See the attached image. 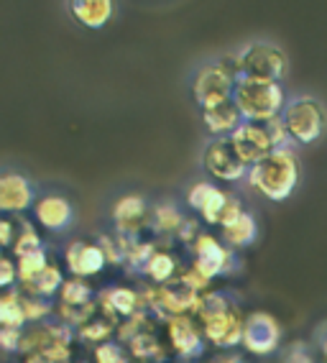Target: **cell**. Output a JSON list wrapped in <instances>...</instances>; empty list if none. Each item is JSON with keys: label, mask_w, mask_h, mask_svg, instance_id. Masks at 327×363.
I'll return each instance as SVG.
<instances>
[{"label": "cell", "mask_w": 327, "mask_h": 363, "mask_svg": "<svg viewBox=\"0 0 327 363\" xmlns=\"http://www.w3.org/2000/svg\"><path fill=\"white\" fill-rule=\"evenodd\" d=\"M282 363H314V358L304 340H294L282 350Z\"/></svg>", "instance_id": "obj_32"}, {"label": "cell", "mask_w": 327, "mask_h": 363, "mask_svg": "<svg viewBox=\"0 0 327 363\" xmlns=\"http://www.w3.org/2000/svg\"><path fill=\"white\" fill-rule=\"evenodd\" d=\"M21 228H18V235H16L13 246H11V251H13L16 259H21V256H28V253H36V251H44V243H41V235L39 230L31 225V223L26 220H18Z\"/></svg>", "instance_id": "obj_28"}, {"label": "cell", "mask_w": 327, "mask_h": 363, "mask_svg": "<svg viewBox=\"0 0 327 363\" xmlns=\"http://www.w3.org/2000/svg\"><path fill=\"white\" fill-rule=\"evenodd\" d=\"M282 121L287 125L289 136L294 143L309 146V143L320 141L327 128V113L317 98L302 95V98L289 100L282 113Z\"/></svg>", "instance_id": "obj_4"}, {"label": "cell", "mask_w": 327, "mask_h": 363, "mask_svg": "<svg viewBox=\"0 0 327 363\" xmlns=\"http://www.w3.org/2000/svg\"><path fill=\"white\" fill-rule=\"evenodd\" d=\"M16 264H18V284H28L49 266V259H46V251H36L16 259Z\"/></svg>", "instance_id": "obj_29"}, {"label": "cell", "mask_w": 327, "mask_h": 363, "mask_svg": "<svg viewBox=\"0 0 327 363\" xmlns=\"http://www.w3.org/2000/svg\"><path fill=\"white\" fill-rule=\"evenodd\" d=\"M67 8L79 26L98 31L110 23L115 13V0H67Z\"/></svg>", "instance_id": "obj_18"}, {"label": "cell", "mask_w": 327, "mask_h": 363, "mask_svg": "<svg viewBox=\"0 0 327 363\" xmlns=\"http://www.w3.org/2000/svg\"><path fill=\"white\" fill-rule=\"evenodd\" d=\"M128 350H131V358L138 363H164L166 358V350L159 343V337L154 330H144L141 335H136L128 343Z\"/></svg>", "instance_id": "obj_24"}, {"label": "cell", "mask_w": 327, "mask_h": 363, "mask_svg": "<svg viewBox=\"0 0 327 363\" xmlns=\"http://www.w3.org/2000/svg\"><path fill=\"white\" fill-rule=\"evenodd\" d=\"M16 279H18V264H16L11 256H3V259H0V286H3V289H11Z\"/></svg>", "instance_id": "obj_34"}, {"label": "cell", "mask_w": 327, "mask_h": 363, "mask_svg": "<svg viewBox=\"0 0 327 363\" xmlns=\"http://www.w3.org/2000/svg\"><path fill=\"white\" fill-rule=\"evenodd\" d=\"M195 318L202 325L207 343H212L215 348L233 350L236 345H243L246 318L228 292H220V289L205 292L195 310Z\"/></svg>", "instance_id": "obj_1"}, {"label": "cell", "mask_w": 327, "mask_h": 363, "mask_svg": "<svg viewBox=\"0 0 327 363\" xmlns=\"http://www.w3.org/2000/svg\"><path fill=\"white\" fill-rule=\"evenodd\" d=\"M21 299H23V312H26L28 323H39V320H46L52 315V305L44 297H33V294L21 292Z\"/></svg>", "instance_id": "obj_30"}, {"label": "cell", "mask_w": 327, "mask_h": 363, "mask_svg": "<svg viewBox=\"0 0 327 363\" xmlns=\"http://www.w3.org/2000/svg\"><path fill=\"white\" fill-rule=\"evenodd\" d=\"M39 197L33 195L31 182L18 172H6L0 177V210L8 215H18L23 210L33 208Z\"/></svg>", "instance_id": "obj_17"}, {"label": "cell", "mask_w": 327, "mask_h": 363, "mask_svg": "<svg viewBox=\"0 0 327 363\" xmlns=\"http://www.w3.org/2000/svg\"><path fill=\"white\" fill-rule=\"evenodd\" d=\"M230 141H233L236 151L241 154V159L248 164V167L263 162L271 151H276L274 138H271V133H268L266 123H251V121H243L241 128L230 136Z\"/></svg>", "instance_id": "obj_11"}, {"label": "cell", "mask_w": 327, "mask_h": 363, "mask_svg": "<svg viewBox=\"0 0 327 363\" xmlns=\"http://www.w3.org/2000/svg\"><path fill=\"white\" fill-rule=\"evenodd\" d=\"M243 77L268 79V82H282L287 74V54L276 44L268 41H253L243 52H238Z\"/></svg>", "instance_id": "obj_7"}, {"label": "cell", "mask_w": 327, "mask_h": 363, "mask_svg": "<svg viewBox=\"0 0 327 363\" xmlns=\"http://www.w3.org/2000/svg\"><path fill=\"white\" fill-rule=\"evenodd\" d=\"M0 323H3V328H21V330L28 323L26 312H23L21 289H6V294L0 297Z\"/></svg>", "instance_id": "obj_26"}, {"label": "cell", "mask_w": 327, "mask_h": 363, "mask_svg": "<svg viewBox=\"0 0 327 363\" xmlns=\"http://www.w3.org/2000/svg\"><path fill=\"white\" fill-rule=\"evenodd\" d=\"M317 345H320L322 356L327 358V328H322V330L317 333Z\"/></svg>", "instance_id": "obj_38"}, {"label": "cell", "mask_w": 327, "mask_h": 363, "mask_svg": "<svg viewBox=\"0 0 327 363\" xmlns=\"http://www.w3.org/2000/svg\"><path fill=\"white\" fill-rule=\"evenodd\" d=\"M23 335H26V333L21 330V328H3V330H0V345H3L6 353H16V350H21V345H23Z\"/></svg>", "instance_id": "obj_33"}, {"label": "cell", "mask_w": 327, "mask_h": 363, "mask_svg": "<svg viewBox=\"0 0 327 363\" xmlns=\"http://www.w3.org/2000/svg\"><path fill=\"white\" fill-rule=\"evenodd\" d=\"M220 235H223L225 246L233 248V251H241V248H248L251 243L258 238V223H256L253 215L246 210L238 220L220 228Z\"/></svg>", "instance_id": "obj_20"}, {"label": "cell", "mask_w": 327, "mask_h": 363, "mask_svg": "<svg viewBox=\"0 0 327 363\" xmlns=\"http://www.w3.org/2000/svg\"><path fill=\"white\" fill-rule=\"evenodd\" d=\"M21 363H52L44 353H23V361Z\"/></svg>", "instance_id": "obj_36"}, {"label": "cell", "mask_w": 327, "mask_h": 363, "mask_svg": "<svg viewBox=\"0 0 327 363\" xmlns=\"http://www.w3.org/2000/svg\"><path fill=\"white\" fill-rule=\"evenodd\" d=\"M202 167L207 169L210 177L228 182V184L248 179V169H251L241 159V154L236 151L230 138H210L207 146L202 149Z\"/></svg>", "instance_id": "obj_8"}, {"label": "cell", "mask_w": 327, "mask_h": 363, "mask_svg": "<svg viewBox=\"0 0 327 363\" xmlns=\"http://www.w3.org/2000/svg\"><path fill=\"white\" fill-rule=\"evenodd\" d=\"M64 277H62V269L57 264H49L44 269V272L36 277L33 281H28V284H18V289L23 294H33V297H54L57 292H62V286H64Z\"/></svg>", "instance_id": "obj_23"}, {"label": "cell", "mask_w": 327, "mask_h": 363, "mask_svg": "<svg viewBox=\"0 0 327 363\" xmlns=\"http://www.w3.org/2000/svg\"><path fill=\"white\" fill-rule=\"evenodd\" d=\"M92 356H95V363H131L123 353V348L118 343H110V340L103 345H95Z\"/></svg>", "instance_id": "obj_31"}, {"label": "cell", "mask_w": 327, "mask_h": 363, "mask_svg": "<svg viewBox=\"0 0 327 363\" xmlns=\"http://www.w3.org/2000/svg\"><path fill=\"white\" fill-rule=\"evenodd\" d=\"M230 192L215 187L212 182H195L187 192V205L200 215V220L207 225H220L223 223L225 208H228Z\"/></svg>", "instance_id": "obj_12"}, {"label": "cell", "mask_w": 327, "mask_h": 363, "mask_svg": "<svg viewBox=\"0 0 327 363\" xmlns=\"http://www.w3.org/2000/svg\"><path fill=\"white\" fill-rule=\"evenodd\" d=\"M98 307L103 315L113 318L115 323H123V320L133 318L144 310L141 305V292L131 289V286H108L98 294Z\"/></svg>", "instance_id": "obj_16"}, {"label": "cell", "mask_w": 327, "mask_h": 363, "mask_svg": "<svg viewBox=\"0 0 327 363\" xmlns=\"http://www.w3.org/2000/svg\"><path fill=\"white\" fill-rule=\"evenodd\" d=\"M166 335H169L171 348L177 350V356L182 361H195L205 353L207 337H205L202 325L197 323V318H192V315L166 320Z\"/></svg>", "instance_id": "obj_10"}, {"label": "cell", "mask_w": 327, "mask_h": 363, "mask_svg": "<svg viewBox=\"0 0 327 363\" xmlns=\"http://www.w3.org/2000/svg\"><path fill=\"white\" fill-rule=\"evenodd\" d=\"M64 264L67 269L79 277V279H87V277H95L108 266L100 243H90V240H72L69 246L64 248Z\"/></svg>", "instance_id": "obj_15"}, {"label": "cell", "mask_w": 327, "mask_h": 363, "mask_svg": "<svg viewBox=\"0 0 327 363\" xmlns=\"http://www.w3.org/2000/svg\"><path fill=\"white\" fill-rule=\"evenodd\" d=\"M236 84L238 79L220 62H207L192 77V98L200 105V111H210V108L230 103Z\"/></svg>", "instance_id": "obj_5"}, {"label": "cell", "mask_w": 327, "mask_h": 363, "mask_svg": "<svg viewBox=\"0 0 327 363\" xmlns=\"http://www.w3.org/2000/svg\"><path fill=\"white\" fill-rule=\"evenodd\" d=\"M282 345V325L276 323L274 315L268 312H251L246 315L243 328V348L251 356H271Z\"/></svg>", "instance_id": "obj_9"}, {"label": "cell", "mask_w": 327, "mask_h": 363, "mask_svg": "<svg viewBox=\"0 0 327 363\" xmlns=\"http://www.w3.org/2000/svg\"><path fill=\"white\" fill-rule=\"evenodd\" d=\"M248 184L271 202H284L299 184V162L292 149H276L248 169Z\"/></svg>", "instance_id": "obj_2"}, {"label": "cell", "mask_w": 327, "mask_h": 363, "mask_svg": "<svg viewBox=\"0 0 327 363\" xmlns=\"http://www.w3.org/2000/svg\"><path fill=\"white\" fill-rule=\"evenodd\" d=\"M144 274L154 281V286H164V284H169V281H174L179 277V264H177V259H174V253L171 251H166V248H156V253H154V256L149 259V264H146Z\"/></svg>", "instance_id": "obj_22"}, {"label": "cell", "mask_w": 327, "mask_h": 363, "mask_svg": "<svg viewBox=\"0 0 327 363\" xmlns=\"http://www.w3.org/2000/svg\"><path fill=\"white\" fill-rule=\"evenodd\" d=\"M59 302L69 307H87V305H92V302H98V299H95V292H92V286L87 284L85 279L72 277V279H67L64 286H62Z\"/></svg>", "instance_id": "obj_27"}, {"label": "cell", "mask_w": 327, "mask_h": 363, "mask_svg": "<svg viewBox=\"0 0 327 363\" xmlns=\"http://www.w3.org/2000/svg\"><path fill=\"white\" fill-rule=\"evenodd\" d=\"M192 269H197L205 279L212 281L223 274H233L236 269H241V261H238V251L228 248L223 240L205 230L192 243Z\"/></svg>", "instance_id": "obj_6"}, {"label": "cell", "mask_w": 327, "mask_h": 363, "mask_svg": "<svg viewBox=\"0 0 327 363\" xmlns=\"http://www.w3.org/2000/svg\"><path fill=\"white\" fill-rule=\"evenodd\" d=\"M13 218H3V220H0V243H3V246L6 248H11L13 246Z\"/></svg>", "instance_id": "obj_35"}, {"label": "cell", "mask_w": 327, "mask_h": 363, "mask_svg": "<svg viewBox=\"0 0 327 363\" xmlns=\"http://www.w3.org/2000/svg\"><path fill=\"white\" fill-rule=\"evenodd\" d=\"M212 363H246V361L238 353H223V356H217Z\"/></svg>", "instance_id": "obj_37"}, {"label": "cell", "mask_w": 327, "mask_h": 363, "mask_svg": "<svg viewBox=\"0 0 327 363\" xmlns=\"http://www.w3.org/2000/svg\"><path fill=\"white\" fill-rule=\"evenodd\" d=\"M184 220H187V215L174 202H159L151 208V230L159 235H174L177 238Z\"/></svg>", "instance_id": "obj_21"}, {"label": "cell", "mask_w": 327, "mask_h": 363, "mask_svg": "<svg viewBox=\"0 0 327 363\" xmlns=\"http://www.w3.org/2000/svg\"><path fill=\"white\" fill-rule=\"evenodd\" d=\"M33 218H36V223H39L41 228H46V230L64 233L74 220V208L64 195L49 192V195H41L39 200L33 202Z\"/></svg>", "instance_id": "obj_14"}, {"label": "cell", "mask_w": 327, "mask_h": 363, "mask_svg": "<svg viewBox=\"0 0 327 363\" xmlns=\"http://www.w3.org/2000/svg\"><path fill=\"white\" fill-rule=\"evenodd\" d=\"M233 103L241 111L243 121L251 123H271L282 118L287 108V92L282 82H268V79L241 77L233 92Z\"/></svg>", "instance_id": "obj_3"}, {"label": "cell", "mask_w": 327, "mask_h": 363, "mask_svg": "<svg viewBox=\"0 0 327 363\" xmlns=\"http://www.w3.org/2000/svg\"><path fill=\"white\" fill-rule=\"evenodd\" d=\"M113 225L115 233L141 238L144 228H151V210L141 195H123L113 205Z\"/></svg>", "instance_id": "obj_13"}, {"label": "cell", "mask_w": 327, "mask_h": 363, "mask_svg": "<svg viewBox=\"0 0 327 363\" xmlns=\"http://www.w3.org/2000/svg\"><path fill=\"white\" fill-rule=\"evenodd\" d=\"M77 337L82 340V343H95V345H103L108 343V337L113 335V333L118 330V323L113 318H108V315H103V312H98V315H92L90 320H87L82 328H77Z\"/></svg>", "instance_id": "obj_25"}, {"label": "cell", "mask_w": 327, "mask_h": 363, "mask_svg": "<svg viewBox=\"0 0 327 363\" xmlns=\"http://www.w3.org/2000/svg\"><path fill=\"white\" fill-rule=\"evenodd\" d=\"M202 123L212 138H230L243 125V116L236 108V103L230 100V103L217 105V108L202 111Z\"/></svg>", "instance_id": "obj_19"}]
</instances>
